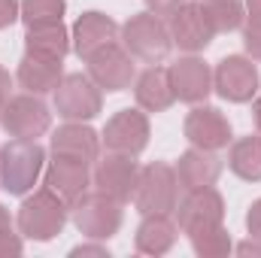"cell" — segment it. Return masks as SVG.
<instances>
[{
    "label": "cell",
    "instance_id": "1",
    "mask_svg": "<svg viewBox=\"0 0 261 258\" xmlns=\"http://www.w3.org/2000/svg\"><path fill=\"white\" fill-rule=\"evenodd\" d=\"M67 219H70V203L46 186V189H37L34 194L28 192V197L18 207L15 225L24 240L49 243L64 231Z\"/></svg>",
    "mask_w": 261,
    "mask_h": 258
},
{
    "label": "cell",
    "instance_id": "2",
    "mask_svg": "<svg viewBox=\"0 0 261 258\" xmlns=\"http://www.w3.org/2000/svg\"><path fill=\"white\" fill-rule=\"evenodd\" d=\"M46 170V149L37 140H9L0 146V189L15 197L34 192Z\"/></svg>",
    "mask_w": 261,
    "mask_h": 258
},
{
    "label": "cell",
    "instance_id": "3",
    "mask_svg": "<svg viewBox=\"0 0 261 258\" xmlns=\"http://www.w3.org/2000/svg\"><path fill=\"white\" fill-rule=\"evenodd\" d=\"M70 219L79 228V234H85L88 240H110L119 234L122 219H125V203L110 197L103 192H88L79 194L70 203Z\"/></svg>",
    "mask_w": 261,
    "mask_h": 258
},
{
    "label": "cell",
    "instance_id": "4",
    "mask_svg": "<svg viewBox=\"0 0 261 258\" xmlns=\"http://www.w3.org/2000/svg\"><path fill=\"white\" fill-rule=\"evenodd\" d=\"M119 34H122V46L143 64H161L173 49L167 21L155 12H149V9L130 15Z\"/></svg>",
    "mask_w": 261,
    "mask_h": 258
},
{
    "label": "cell",
    "instance_id": "5",
    "mask_svg": "<svg viewBox=\"0 0 261 258\" xmlns=\"http://www.w3.org/2000/svg\"><path fill=\"white\" fill-rule=\"evenodd\" d=\"M137 213L149 216V213H173L179 203V179L176 170L167 161H152L146 167H140L137 186L130 194Z\"/></svg>",
    "mask_w": 261,
    "mask_h": 258
},
{
    "label": "cell",
    "instance_id": "6",
    "mask_svg": "<svg viewBox=\"0 0 261 258\" xmlns=\"http://www.w3.org/2000/svg\"><path fill=\"white\" fill-rule=\"evenodd\" d=\"M55 94V113L64 122H91L103 110V91L88 73H64Z\"/></svg>",
    "mask_w": 261,
    "mask_h": 258
},
{
    "label": "cell",
    "instance_id": "7",
    "mask_svg": "<svg viewBox=\"0 0 261 258\" xmlns=\"http://www.w3.org/2000/svg\"><path fill=\"white\" fill-rule=\"evenodd\" d=\"M88 64V76L94 79V85L100 91H110V94H119V91H128L137 79V64H134V55L122 43H107L100 46L97 52H91L85 58Z\"/></svg>",
    "mask_w": 261,
    "mask_h": 258
},
{
    "label": "cell",
    "instance_id": "8",
    "mask_svg": "<svg viewBox=\"0 0 261 258\" xmlns=\"http://www.w3.org/2000/svg\"><path fill=\"white\" fill-rule=\"evenodd\" d=\"M0 125L12 140H40L52 128V110L43 104L40 94H15L6 100L0 113Z\"/></svg>",
    "mask_w": 261,
    "mask_h": 258
},
{
    "label": "cell",
    "instance_id": "9",
    "mask_svg": "<svg viewBox=\"0 0 261 258\" xmlns=\"http://www.w3.org/2000/svg\"><path fill=\"white\" fill-rule=\"evenodd\" d=\"M213 91L228 104H249L261 91V73L246 55H228L213 70Z\"/></svg>",
    "mask_w": 261,
    "mask_h": 258
},
{
    "label": "cell",
    "instance_id": "10",
    "mask_svg": "<svg viewBox=\"0 0 261 258\" xmlns=\"http://www.w3.org/2000/svg\"><path fill=\"white\" fill-rule=\"evenodd\" d=\"M149 116L143 110H119L100 134V143L107 146V152H122V155H140L149 146Z\"/></svg>",
    "mask_w": 261,
    "mask_h": 258
},
{
    "label": "cell",
    "instance_id": "11",
    "mask_svg": "<svg viewBox=\"0 0 261 258\" xmlns=\"http://www.w3.org/2000/svg\"><path fill=\"white\" fill-rule=\"evenodd\" d=\"M176 225L182 234H195L200 228L225 225V197L216 192L213 186L206 189H192L186 197L176 203Z\"/></svg>",
    "mask_w": 261,
    "mask_h": 258
},
{
    "label": "cell",
    "instance_id": "12",
    "mask_svg": "<svg viewBox=\"0 0 261 258\" xmlns=\"http://www.w3.org/2000/svg\"><path fill=\"white\" fill-rule=\"evenodd\" d=\"M186 140L197 146V149H206V152H219V149H228L231 146V122L228 116L219 110V107H206V104H195V110L186 116V125H182Z\"/></svg>",
    "mask_w": 261,
    "mask_h": 258
},
{
    "label": "cell",
    "instance_id": "13",
    "mask_svg": "<svg viewBox=\"0 0 261 258\" xmlns=\"http://www.w3.org/2000/svg\"><path fill=\"white\" fill-rule=\"evenodd\" d=\"M137 176H140V164L134 161V155H122V152H107L103 158L94 161V170H91V186L97 192L110 194L116 200H130L134 186H137Z\"/></svg>",
    "mask_w": 261,
    "mask_h": 258
},
{
    "label": "cell",
    "instance_id": "14",
    "mask_svg": "<svg viewBox=\"0 0 261 258\" xmlns=\"http://www.w3.org/2000/svg\"><path fill=\"white\" fill-rule=\"evenodd\" d=\"M167 28H170L173 46H179V49L189 52V55L203 52V49L213 43V37H216V31H213V24L206 21L200 3H192V0L182 3V6L167 18Z\"/></svg>",
    "mask_w": 261,
    "mask_h": 258
},
{
    "label": "cell",
    "instance_id": "15",
    "mask_svg": "<svg viewBox=\"0 0 261 258\" xmlns=\"http://www.w3.org/2000/svg\"><path fill=\"white\" fill-rule=\"evenodd\" d=\"M167 76H170L176 100H182V104H203L213 91V70L197 55L176 58L167 67Z\"/></svg>",
    "mask_w": 261,
    "mask_h": 258
},
{
    "label": "cell",
    "instance_id": "16",
    "mask_svg": "<svg viewBox=\"0 0 261 258\" xmlns=\"http://www.w3.org/2000/svg\"><path fill=\"white\" fill-rule=\"evenodd\" d=\"M119 24L107 15V12H97V9H88L76 18L73 31H70V40H73V52L85 61L91 52H97L100 46L113 43L119 37Z\"/></svg>",
    "mask_w": 261,
    "mask_h": 258
},
{
    "label": "cell",
    "instance_id": "17",
    "mask_svg": "<svg viewBox=\"0 0 261 258\" xmlns=\"http://www.w3.org/2000/svg\"><path fill=\"white\" fill-rule=\"evenodd\" d=\"M49 149H52V155H64V158L94 164L100 158V134L88 128L85 122H67L52 134Z\"/></svg>",
    "mask_w": 261,
    "mask_h": 258
},
{
    "label": "cell",
    "instance_id": "18",
    "mask_svg": "<svg viewBox=\"0 0 261 258\" xmlns=\"http://www.w3.org/2000/svg\"><path fill=\"white\" fill-rule=\"evenodd\" d=\"M91 164L76 161V158H64V155H52V161L46 164V186L58 197H64L67 203H73L79 194L88 192L91 186Z\"/></svg>",
    "mask_w": 261,
    "mask_h": 258
},
{
    "label": "cell",
    "instance_id": "19",
    "mask_svg": "<svg viewBox=\"0 0 261 258\" xmlns=\"http://www.w3.org/2000/svg\"><path fill=\"white\" fill-rule=\"evenodd\" d=\"M134 97H137V107L143 113H164V110H170L176 104V94H173L167 67H158V64L146 67L134 79Z\"/></svg>",
    "mask_w": 261,
    "mask_h": 258
},
{
    "label": "cell",
    "instance_id": "20",
    "mask_svg": "<svg viewBox=\"0 0 261 258\" xmlns=\"http://www.w3.org/2000/svg\"><path fill=\"white\" fill-rule=\"evenodd\" d=\"M15 79H18V85L28 94H40L43 97V94L58 88V82L64 79V67H61L58 58L24 52V58L18 61V70H15Z\"/></svg>",
    "mask_w": 261,
    "mask_h": 258
},
{
    "label": "cell",
    "instance_id": "21",
    "mask_svg": "<svg viewBox=\"0 0 261 258\" xmlns=\"http://www.w3.org/2000/svg\"><path fill=\"white\" fill-rule=\"evenodd\" d=\"M176 179L186 192L192 189H206V186H216V179L222 176V158L216 152H206V149H197L192 146L189 152L179 155L176 161Z\"/></svg>",
    "mask_w": 261,
    "mask_h": 258
},
{
    "label": "cell",
    "instance_id": "22",
    "mask_svg": "<svg viewBox=\"0 0 261 258\" xmlns=\"http://www.w3.org/2000/svg\"><path fill=\"white\" fill-rule=\"evenodd\" d=\"M176 237H179V225L170 219V213H149L137 225L134 246L140 255H164L173 249Z\"/></svg>",
    "mask_w": 261,
    "mask_h": 258
},
{
    "label": "cell",
    "instance_id": "23",
    "mask_svg": "<svg viewBox=\"0 0 261 258\" xmlns=\"http://www.w3.org/2000/svg\"><path fill=\"white\" fill-rule=\"evenodd\" d=\"M70 49H73V40H70V34H67L64 21L37 24V28H28V34H24V52H34V55H46V58L64 61Z\"/></svg>",
    "mask_w": 261,
    "mask_h": 258
},
{
    "label": "cell",
    "instance_id": "24",
    "mask_svg": "<svg viewBox=\"0 0 261 258\" xmlns=\"http://www.w3.org/2000/svg\"><path fill=\"white\" fill-rule=\"evenodd\" d=\"M228 167H231L234 176H240L246 183H261V134L231 140Z\"/></svg>",
    "mask_w": 261,
    "mask_h": 258
},
{
    "label": "cell",
    "instance_id": "25",
    "mask_svg": "<svg viewBox=\"0 0 261 258\" xmlns=\"http://www.w3.org/2000/svg\"><path fill=\"white\" fill-rule=\"evenodd\" d=\"M216 34H231L243 28V0H197Z\"/></svg>",
    "mask_w": 261,
    "mask_h": 258
},
{
    "label": "cell",
    "instance_id": "26",
    "mask_svg": "<svg viewBox=\"0 0 261 258\" xmlns=\"http://www.w3.org/2000/svg\"><path fill=\"white\" fill-rule=\"evenodd\" d=\"M192 240V249L200 258H225L234 243H231V234L225 231V225H213V228H200L195 234H189Z\"/></svg>",
    "mask_w": 261,
    "mask_h": 258
},
{
    "label": "cell",
    "instance_id": "27",
    "mask_svg": "<svg viewBox=\"0 0 261 258\" xmlns=\"http://www.w3.org/2000/svg\"><path fill=\"white\" fill-rule=\"evenodd\" d=\"M67 12V0H21V21L24 28H37V24H55L61 21Z\"/></svg>",
    "mask_w": 261,
    "mask_h": 258
},
{
    "label": "cell",
    "instance_id": "28",
    "mask_svg": "<svg viewBox=\"0 0 261 258\" xmlns=\"http://www.w3.org/2000/svg\"><path fill=\"white\" fill-rule=\"evenodd\" d=\"M243 46L252 61H261V15H249L243 21Z\"/></svg>",
    "mask_w": 261,
    "mask_h": 258
},
{
    "label": "cell",
    "instance_id": "29",
    "mask_svg": "<svg viewBox=\"0 0 261 258\" xmlns=\"http://www.w3.org/2000/svg\"><path fill=\"white\" fill-rule=\"evenodd\" d=\"M21 249H24L21 234H15V231H3V234H0V258L21 255Z\"/></svg>",
    "mask_w": 261,
    "mask_h": 258
},
{
    "label": "cell",
    "instance_id": "30",
    "mask_svg": "<svg viewBox=\"0 0 261 258\" xmlns=\"http://www.w3.org/2000/svg\"><path fill=\"white\" fill-rule=\"evenodd\" d=\"M21 15V0H0V31L15 24Z\"/></svg>",
    "mask_w": 261,
    "mask_h": 258
},
{
    "label": "cell",
    "instance_id": "31",
    "mask_svg": "<svg viewBox=\"0 0 261 258\" xmlns=\"http://www.w3.org/2000/svg\"><path fill=\"white\" fill-rule=\"evenodd\" d=\"M246 231H249L252 240H261V197L252 200L249 210H246Z\"/></svg>",
    "mask_w": 261,
    "mask_h": 258
},
{
    "label": "cell",
    "instance_id": "32",
    "mask_svg": "<svg viewBox=\"0 0 261 258\" xmlns=\"http://www.w3.org/2000/svg\"><path fill=\"white\" fill-rule=\"evenodd\" d=\"M182 3H189V0H146L149 12H155V15H161V18H170Z\"/></svg>",
    "mask_w": 261,
    "mask_h": 258
},
{
    "label": "cell",
    "instance_id": "33",
    "mask_svg": "<svg viewBox=\"0 0 261 258\" xmlns=\"http://www.w3.org/2000/svg\"><path fill=\"white\" fill-rule=\"evenodd\" d=\"M85 255L110 258V249L100 246V243H82V246H73V249H70V258H85Z\"/></svg>",
    "mask_w": 261,
    "mask_h": 258
},
{
    "label": "cell",
    "instance_id": "34",
    "mask_svg": "<svg viewBox=\"0 0 261 258\" xmlns=\"http://www.w3.org/2000/svg\"><path fill=\"white\" fill-rule=\"evenodd\" d=\"M9 88H12V76H9V70L0 64V113H3V107H6V100H9Z\"/></svg>",
    "mask_w": 261,
    "mask_h": 258
},
{
    "label": "cell",
    "instance_id": "35",
    "mask_svg": "<svg viewBox=\"0 0 261 258\" xmlns=\"http://www.w3.org/2000/svg\"><path fill=\"white\" fill-rule=\"evenodd\" d=\"M237 249V255H243V258H249V255H261V240H243V243H237L234 246Z\"/></svg>",
    "mask_w": 261,
    "mask_h": 258
},
{
    "label": "cell",
    "instance_id": "36",
    "mask_svg": "<svg viewBox=\"0 0 261 258\" xmlns=\"http://www.w3.org/2000/svg\"><path fill=\"white\" fill-rule=\"evenodd\" d=\"M252 122H255V128H258V134H261V91L252 97Z\"/></svg>",
    "mask_w": 261,
    "mask_h": 258
},
{
    "label": "cell",
    "instance_id": "37",
    "mask_svg": "<svg viewBox=\"0 0 261 258\" xmlns=\"http://www.w3.org/2000/svg\"><path fill=\"white\" fill-rule=\"evenodd\" d=\"M3 231H12V216H9V210L0 203V234Z\"/></svg>",
    "mask_w": 261,
    "mask_h": 258
},
{
    "label": "cell",
    "instance_id": "38",
    "mask_svg": "<svg viewBox=\"0 0 261 258\" xmlns=\"http://www.w3.org/2000/svg\"><path fill=\"white\" fill-rule=\"evenodd\" d=\"M246 9L249 15H261V0H246Z\"/></svg>",
    "mask_w": 261,
    "mask_h": 258
}]
</instances>
